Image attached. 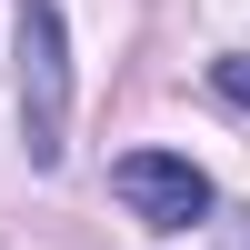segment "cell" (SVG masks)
I'll list each match as a JSON object with an SVG mask.
<instances>
[{
  "label": "cell",
  "mask_w": 250,
  "mask_h": 250,
  "mask_svg": "<svg viewBox=\"0 0 250 250\" xmlns=\"http://www.w3.org/2000/svg\"><path fill=\"white\" fill-rule=\"evenodd\" d=\"M220 100H240V110H250V60H220Z\"/></svg>",
  "instance_id": "3"
},
{
  "label": "cell",
  "mask_w": 250,
  "mask_h": 250,
  "mask_svg": "<svg viewBox=\"0 0 250 250\" xmlns=\"http://www.w3.org/2000/svg\"><path fill=\"white\" fill-rule=\"evenodd\" d=\"M20 150H30V170H60V150H70V30H60V0H20Z\"/></svg>",
  "instance_id": "1"
},
{
  "label": "cell",
  "mask_w": 250,
  "mask_h": 250,
  "mask_svg": "<svg viewBox=\"0 0 250 250\" xmlns=\"http://www.w3.org/2000/svg\"><path fill=\"white\" fill-rule=\"evenodd\" d=\"M110 190H120V210L150 220V230H200V220H210V180H200L180 150H130L110 170Z\"/></svg>",
  "instance_id": "2"
}]
</instances>
